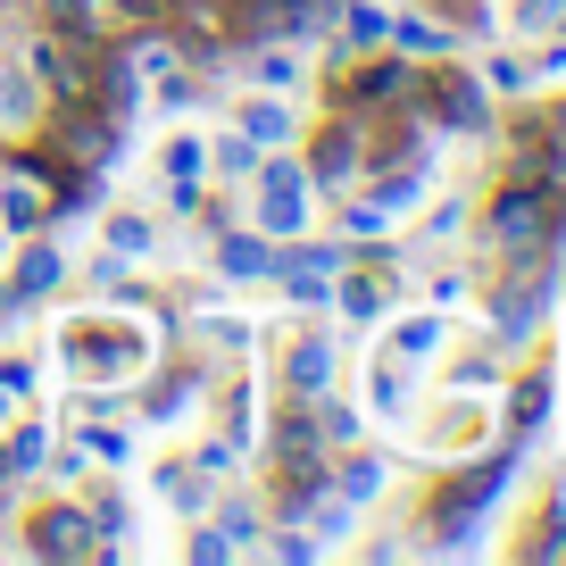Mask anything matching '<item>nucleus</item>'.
<instances>
[{
    "label": "nucleus",
    "instance_id": "1",
    "mask_svg": "<svg viewBox=\"0 0 566 566\" xmlns=\"http://www.w3.org/2000/svg\"><path fill=\"white\" fill-rule=\"evenodd\" d=\"M292 384H301V391L325 384V342H301V350H292Z\"/></svg>",
    "mask_w": 566,
    "mask_h": 566
},
{
    "label": "nucleus",
    "instance_id": "2",
    "mask_svg": "<svg viewBox=\"0 0 566 566\" xmlns=\"http://www.w3.org/2000/svg\"><path fill=\"white\" fill-rule=\"evenodd\" d=\"M250 134H259V142H283V134H292V117H283V108H250Z\"/></svg>",
    "mask_w": 566,
    "mask_h": 566
},
{
    "label": "nucleus",
    "instance_id": "3",
    "mask_svg": "<svg viewBox=\"0 0 566 566\" xmlns=\"http://www.w3.org/2000/svg\"><path fill=\"white\" fill-rule=\"evenodd\" d=\"M226 266H233V275H266V250H259V242H233Z\"/></svg>",
    "mask_w": 566,
    "mask_h": 566
},
{
    "label": "nucleus",
    "instance_id": "4",
    "mask_svg": "<svg viewBox=\"0 0 566 566\" xmlns=\"http://www.w3.org/2000/svg\"><path fill=\"white\" fill-rule=\"evenodd\" d=\"M42 283H59V259H51V250H34V259H25V292H42Z\"/></svg>",
    "mask_w": 566,
    "mask_h": 566
},
{
    "label": "nucleus",
    "instance_id": "5",
    "mask_svg": "<svg viewBox=\"0 0 566 566\" xmlns=\"http://www.w3.org/2000/svg\"><path fill=\"white\" fill-rule=\"evenodd\" d=\"M108 242H117V250H150V233H142L134 217H117V226H108Z\"/></svg>",
    "mask_w": 566,
    "mask_h": 566
},
{
    "label": "nucleus",
    "instance_id": "6",
    "mask_svg": "<svg viewBox=\"0 0 566 566\" xmlns=\"http://www.w3.org/2000/svg\"><path fill=\"white\" fill-rule=\"evenodd\" d=\"M549 75H566V42H558V51H549Z\"/></svg>",
    "mask_w": 566,
    "mask_h": 566
}]
</instances>
